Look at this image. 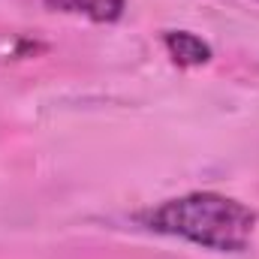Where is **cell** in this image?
I'll return each instance as SVG.
<instances>
[{
	"label": "cell",
	"instance_id": "obj_3",
	"mask_svg": "<svg viewBox=\"0 0 259 259\" xmlns=\"http://www.w3.org/2000/svg\"><path fill=\"white\" fill-rule=\"evenodd\" d=\"M58 6L64 9H72L97 24H115L124 9H127V0H58Z\"/></svg>",
	"mask_w": 259,
	"mask_h": 259
},
{
	"label": "cell",
	"instance_id": "obj_1",
	"mask_svg": "<svg viewBox=\"0 0 259 259\" xmlns=\"http://www.w3.org/2000/svg\"><path fill=\"white\" fill-rule=\"evenodd\" d=\"M133 220L148 232L181 238L214 253H241L256 235L259 211L232 196L196 190L148 205L136 211Z\"/></svg>",
	"mask_w": 259,
	"mask_h": 259
},
{
	"label": "cell",
	"instance_id": "obj_2",
	"mask_svg": "<svg viewBox=\"0 0 259 259\" xmlns=\"http://www.w3.org/2000/svg\"><path fill=\"white\" fill-rule=\"evenodd\" d=\"M163 46L178 66H205L211 61V46L193 30H166Z\"/></svg>",
	"mask_w": 259,
	"mask_h": 259
}]
</instances>
